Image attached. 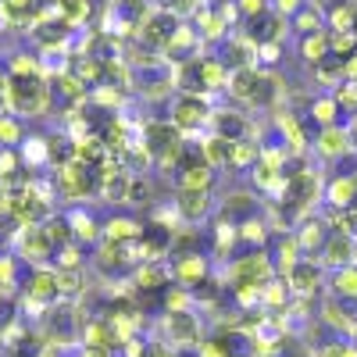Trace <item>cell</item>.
I'll list each match as a JSON object with an SVG mask.
<instances>
[{"label":"cell","mask_w":357,"mask_h":357,"mask_svg":"<svg viewBox=\"0 0 357 357\" xmlns=\"http://www.w3.org/2000/svg\"><path fill=\"white\" fill-rule=\"evenodd\" d=\"M4 107L15 118H36L50 107V79L47 75H8Z\"/></svg>","instance_id":"1"},{"label":"cell","mask_w":357,"mask_h":357,"mask_svg":"<svg viewBox=\"0 0 357 357\" xmlns=\"http://www.w3.org/2000/svg\"><path fill=\"white\" fill-rule=\"evenodd\" d=\"M82 329H86V321H82V314H79V307L72 301H57L54 307L43 311V321H40V336L50 347H72V343H79Z\"/></svg>","instance_id":"2"},{"label":"cell","mask_w":357,"mask_h":357,"mask_svg":"<svg viewBox=\"0 0 357 357\" xmlns=\"http://www.w3.org/2000/svg\"><path fill=\"white\" fill-rule=\"evenodd\" d=\"M275 275H279V272H275V261H272V254H268L264 247L247 250V254H236V257L229 261V289H236V286L264 289Z\"/></svg>","instance_id":"3"},{"label":"cell","mask_w":357,"mask_h":357,"mask_svg":"<svg viewBox=\"0 0 357 357\" xmlns=\"http://www.w3.org/2000/svg\"><path fill=\"white\" fill-rule=\"evenodd\" d=\"M57 190H61L65 200H89L104 190V172L97 165H86L75 158L57 168Z\"/></svg>","instance_id":"4"},{"label":"cell","mask_w":357,"mask_h":357,"mask_svg":"<svg viewBox=\"0 0 357 357\" xmlns=\"http://www.w3.org/2000/svg\"><path fill=\"white\" fill-rule=\"evenodd\" d=\"M211 97H204V93H175L172 97V114H168V122L183 132V136H193V132H204V129H211Z\"/></svg>","instance_id":"5"},{"label":"cell","mask_w":357,"mask_h":357,"mask_svg":"<svg viewBox=\"0 0 357 357\" xmlns=\"http://www.w3.org/2000/svg\"><path fill=\"white\" fill-rule=\"evenodd\" d=\"M200 340H204V321L193 307L161 314V343H168L172 350H197Z\"/></svg>","instance_id":"6"},{"label":"cell","mask_w":357,"mask_h":357,"mask_svg":"<svg viewBox=\"0 0 357 357\" xmlns=\"http://www.w3.org/2000/svg\"><path fill=\"white\" fill-rule=\"evenodd\" d=\"M186 18H178L175 11H161V8H151V15L143 18V25L136 29V43L151 54H165V47L175 40V33L183 29Z\"/></svg>","instance_id":"7"},{"label":"cell","mask_w":357,"mask_h":357,"mask_svg":"<svg viewBox=\"0 0 357 357\" xmlns=\"http://www.w3.org/2000/svg\"><path fill=\"white\" fill-rule=\"evenodd\" d=\"M22 301L25 307H33L36 314H43L47 307H54L61 301V286H57V268H33L22 279Z\"/></svg>","instance_id":"8"},{"label":"cell","mask_w":357,"mask_h":357,"mask_svg":"<svg viewBox=\"0 0 357 357\" xmlns=\"http://www.w3.org/2000/svg\"><path fill=\"white\" fill-rule=\"evenodd\" d=\"M282 279H286V286H289V296H293V301H311V296L321 293L325 279H329V268H325L321 261L301 257Z\"/></svg>","instance_id":"9"},{"label":"cell","mask_w":357,"mask_h":357,"mask_svg":"<svg viewBox=\"0 0 357 357\" xmlns=\"http://www.w3.org/2000/svg\"><path fill=\"white\" fill-rule=\"evenodd\" d=\"M289 236H293V243H296V250H301V257H311V261H321V250H325V243H329V236H333V225H329V218L325 215H307L304 222H296L293 229H289Z\"/></svg>","instance_id":"10"},{"label":"cell","mask_w":357,"mask_h":357,"mask_svg":"<svg viewBox=\"0 0 357 357\" xmlns=\"http://www.w3.org/2000/svg\"><path fill=\"white\" fill-rule=\"evenodd\" d=\"M175 236H178V229H175L168 218L151 215V222H143V232H139V250H143V257H146V261L168 257V254L175 250Z\"/></svg>","instance_id":"11"},{"label":"cell","mask_w":357,"mask_h":357,"mask_svg":"<svg viewBox=\"0 0 357 357\" xmlns=\"http://www.w3.org/2000/svg\"><path fill=\"white\" fill-rule=\"evenodd\" d=\"M207 132L225 143H243V139H250V118H247V111H236V107H215Z\"/></svg>","instance_id":"12"},{"label":"cell","mask_w":357,"mask_h":357,"mask_svg":"<svg viewBox=\"0 0 357 357\" xmlns=\"http://www.w3.org/2000/svg\"><path fill=\"white\" fill-rule=\"evenodd\" d=\"M314 154L321 161H343L354 154V139L347 126H329V129H318L314 136Z\"/></svg>","instance_id":"13"},{"label":"cell","mask_w":357,"mask_h":357,"mask_svg":"<svg viewBox=\"0 0 357 357\" xmlns=\"http://www.w3.org/2000/svg\"><path fill=\"white\" fill-rule=\"evenodd\" d=\"M257 215H261V211H257V197H254L250 190L225 193L222 204H218V222H229V225H236V229H240L243 222H250V218H257Z\"/></svg>","instance_id":"14"},{"label":"cell","mask_w":357,"mask_h":357,"mask_svg":"<svg viewBox=\"0 0 357 357\" xmlns=\"http://www.w3.org/2000/svg\"><path fill=\"white\" fill-rule=\"evenodd\" d=\"M15 247L25 261H33V264H43L57 254V247L50 243V236L43 232V225H25L18 236H15Z\"/></svg>","instance_id":"15"},{"label":"cell","mask_w":357,"mask_h":357,"mask_svg":"<svg viewBox=\"0 0 357 357\" xmlns=\"http://www.w3.org/2000/svg\"><path fill=\"white\" fill-rule=\"evenodd\" d=\"M321 318L340 336H357V301H347V296H329V301L321 304Z\"/></svg>","instance_id":"16"},{"label":"cell","mask_w":357,"mask_h":357,"mask_svg":"<svg viewBox=\"0 0 357 357\" xmlns=\"http://www.w3.org/2000/svg\"><path fill=\"white\" fill-rule=\"evenodd\" d=\"M215 215V204L211 193H183L175 190V218L186 222V225H200Z\"/></svg>","instance_id":"17"},{"label":"cell","mask_w":357,"mask_h":357,"mask_svg":"<svg viewBox=\"0 0 357 357\" xmlns=\"http://www.w3.org/2000/svg\"><path fill=\"white\" fill-rule=\"evenodd\" d=\"M218 57L225 61L229 72H236V68H257V43H250L243 33H232V36L222 40V54Z\"/></svg>","instance_id":"18"},{"label":"cell","mask_w":357,"mask_h":357,"mask_svg":"<svg viewBox=\"0 0 357 357\" xmlns=\"http://www.w3.org/2000/svg\"><path fill=\"white\" fill-rule=\"evenodd\" d=\"M207 275H211V264H207V257H200V254H183V257H175V264H172V282L186 286L190 293L197 286H204Z\"/></svg>","instance_id":"19"},{"label":"cell","mask_w":357,"mask_h":357,"mask_svg":"<svg viewBox=\"0 0 357 357\" xmlns=\"http://www.w3.org/2000/svg\"><path fill=\"white\" fill-rule=\"evenodd\" d=\"M321 264L329 268V272L357 264V240H354V236H347V232H333L329 243H325V250H321Z\"/></svg>","instance_id":"20"},{"label":"cell","mask_w":357,"mask_h":357,"mask_svg":"<svg viewBox=\"0 0 357 357\" xmlns=\"http://www.w3.org/2000/svg\"><path fill=\"white\" fill-rule=\"evenodd\" d=\"M215 178H218V172H215L211 165H207V161H197V165L178 168L175 190H183V193H211V190H215Z\"/></svg>","instance_id":"21"},{"label":"cell","mask_w":357,"mask_h":357,"mask_svg":"<svg viewBox=\"0 0 357 357\" xmlns=\"http://www.w3.org/2000/svg\"><path fill=\"white\" fill-rule=\"evenodd\" d=\"M307 122H314L318 129L343 126V107H340L336 93H321V97H314L311 107H307Z\"/></svg>","instance_id":"22"},{"label":"cell","mask_w":357,"mask_h":357,"mask_svg":"<svg viewBox=\"0 0 357 357\" xmlns=\"http://www.w3.org/2000/svg\"><path fill=\"white\" fill-rule=\"evenodd\" d=\"M257 79H261V68H236V72L229 75L225 93H229L232 100H240V104H247V107H250L254 89H257Z\"/></svg>","instance_id":"23"},{"label":"cell","mask_w":357,"mask_h":357,"mask_svg":"<svg viewBox=\"0 0 357 357\" xmlns=\"http://www.w3.org/2000/svg\"><path fill=\"white\" fill-rule=\"evenodd\" d=\"M143 232V222L136 218H111L100 232V243H136Z\"/></svg>","instance_id":"24"},{"label":"cell","mask_w":357,"mask_h":357,"mask_svg":"<svg viewBox=\"0 0 357 357\" xmlns=\"http://www.w3.org/2000/svg\"><path fill=\"white\" fill-rule=\"evenodd\" d=\"M329 54H333L329 29H321V33H311V36H301V57H304L307 65H321Z\"/></svg>","instance_id":"25"},{"label":"cell","mask_w":357,"mask_h":357,"mask_svg":"<svg viewBox=\"0 0 357 357\" xmlns=\"http://www.w3.org/2000/svg\"><path fill=\"white\" fill-rule=\"evenodd\" d=\"M325 286H329V296H347V301H357V264L329 272Z\"/></svg>","instance_id":"26"},{"label":"cell","mask_w":357,"mask_h":357,"mask_svg":"<svg viewBox=\"0 0 357 357\" xmlns=\"http://www.w3.org/2000/svg\"><path fill=\"white\" fill-rule=\"evenodd\" d=\"M68 225H72V240H75L79 247H82V243H97L100 232H104L86 211H68Z\"/></svg>","instance_id":"27"},{"label":"cell","mask_w":357,"mask_h":357,"mask_svg":"<svg viewBox=\"0 0 357 357\" xmlns=\"http://www.w3.org/2000/svg\"><path fill=\"white\" fill-rule=\"evenodd\" d=\"M57 286H61V301H72L86 289V272L82 268H57Z\"/></svg>","instance_id":"28"},{"label":"cell","mask_w":357,"mask_h":357,"mask_svg":"<svg viewBox=\"0 0 357 357\" xmlns=\"http://www.w3.org/2000/svg\"><path fill=\"white\" fill-rule=\"evenodd\" d=\"M257 158H261V146L254 139H243V143L229 146V168H254Z\"/></svg>","instance_id":"29"},{"label":"cell","mask_w":357,"mask_h":357,"mask_svg":"<svg viewBox=\"0 0 357 357\" xmlns=\"http://www.w3.org/2000/svg\"><path fill=\"white\" fill-rule=\"evenodd\" d=\"M22 161H25V165H50L47 136H25V139H22Z\"/></svg>","instance_id":"30"},{"label":"cell","mask_w":357,"mask_h":357,"mask_svg":"<svg viewBox=\"0 0 357 357\" xmlns=\"http://www.w3.org/2000/svg\"><path fill=\"white\" fill-rule=\"evenodd\" d=\"M261 357H314V354H311V350H307L301 340H293V336L286 333L279 343L264 347V350H261Z\"/></svg>","instance_id":"31"},{"label":"cell","mask_w":357,"mask_h":357,"mask_svg":"<svg viewBox=\"0 0 357 357\" xmlns=\"http://www.w3.org/2000/svg\"><path fill=\"white\" fill-rule=\"evenodd\" d=\"M22 139H25V132H22V122L15 114H0V146H22Z\"/></svg>","instance_id":"32"},{"label":"cell","mask_w":357,"mask_h":357,"mask_svg":"<svg viewBox=\"0 0 357 357\" xmlns=\"http://www.w3.org/2000/svg\"><path fill=\"white\" fill-rule=\"evenodd\" d=\"M314 357H357V343H350V340H333V343H325Z\"/></svg>","instance_id":"33"},{"label":"cell","mask_w":357,"mask_h":357,"mask_svg":"<svg viewBox=\"0 0 357 357\" xmlns=\"http://www.w3.org/2000/svg\"><path fill=\"white\" fill-rule=\"evenodd\" d=\"M79 357H114V350L111 347H97V343H82Z\"/></svg>","instance_id":"34"},{"label":"cell","mask_w":357,"mask_h":357,"mask_svg":"<svg viewBox=\"0 0 357 357\" xmlns=\"http://www.w3.org/2000/svg\"><path fill=\"white\" fill-rule=\"evenodd\" d=\"M4 151H8V146H0V154H4Z\"/></svg>","instance_id":"35"}]
</instances>
